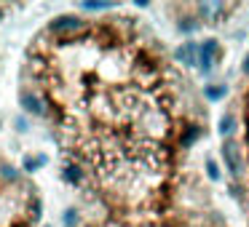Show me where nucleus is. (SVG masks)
<instances>
[{
	"mask_svg": "<svg viewBox=\"0 0 249 227\" xmlns=\"http://www.w3.org/2000/svg\"><path fill=\"white\" fill-rule=\"evenodd\" d=\"M206 168H209V177H212V179H217V177H220V174H217V166H214L212 161L206 163Z\"/></svg>",
	"mask_w": 249,
	"mask_h": 227,
	"instance_id": "8",
	"label": "nucleus"
},
{
	"mask_svg": "<svg viewBox=\"0 0 249 227\" xmlns=\"http://www.w3.org/2000/svg\"><path fill=\"white\" fill-rule=\"evenodd\" d=\"M244 72H247V75H249V56H247V59H244Z\"/></svg>",
	"mask_w": 249,
	"mask_h": 227,
	"instance_id": "9",
	"label": "nucleus"
},
{
	"mask_svg": "<svg viewBox=\"0 0 249 227\" xmlns=\"http://www.w3.org/2000/svg\"><path fill=\"white\" fill-rule=\"evenodd\" d=\"M222 161H225V168L228 174H231L233 179H238L244 174V158H241V150H238V145L233 139H225L222 142Z\"/></svg>",
	"mask_w": 249,
	"mask_h": 227,
	"instance_id": "3",
	"label": "nucleus"
},
{
	"mask_svg": "<svg viewBox=\"0 0 249 227\" xmlns=\"http://www.w3.org/2000/svg\"><path fill=\"white\" fill-rule=\"evenodd\" d=\"M126 22L54 19L30 40L19 72V99L49 123L67 179L113 209L142 195L166 129L153 91L158 72Z\"/></svg>",
	"mask_w": 249,
	"mask_h": 227,
	"instance_id": "1",
	"label": "nucleus"
},
{
	"mask_svg": "<svg viewBox=\"0 0 249 227\" xmlns=\"http://www.w3.org/2000/svg\"><path fill=\"white\" fill-rule=\"evenodd\" d=\"M206 97H209V99H222V97H225V88H206Z\"/></svg>",
	"mask_w": 249,
	"mask_h": 227,
	"instance_id": "7",
	"label": "nucleus"
},
{
	"mask_svg": "<svg viewBox=\"0 0 249 227\" xmlns=\"http://www.w3.org/2000/svg\"><path fill=\"white\" fill-rule=\"evenodd\" d=\"M233 131H236V118H233V113H225L220 118V134L222 136H231Z\"/></svg>",
	"mask_w": 249,
	"mask_h": 227,
	"instance_id": "5",
	"label": "nucleus"
},
{
	"mask_svg": "<svg viewBox=\"0 0 249 227\" xmlns=\"http://www.w3.org/2000/svg\"><path fill=\"white\" fill-rule=\"evenodd\" d=\"M198 56H204V59H217L220 56V46H217V40H206V43L198 46Z\"/></svg>",
	"mask_w": 249,
	"mask_h": 227,
	"instance_id": "4",
	"label": "nucleus"
},
{
	"mask_svg": "<svg viewBox=\"0 0 249 227\" xmlns=\"http://www.w3.org/2000/svg\"><path fill=\"white\" fill-rule=\"evenodd\" d=\"M40 198L35 184L0 155V227H35Z\"/></svg>",
	"mask_w": 249,
	"mask_h": 227,
	"instance_id": "2",
	"label": "nucleus"
},
{
	"mask_svg": "<svg viewBox=\"0 0 249 227\" xmlns=\"http://www.w3.org/2000/svg\"><path fill=\"white\" fill-rule=\"evenodd\" d=\"M177 56H179L182 65H193V62H196V46L193 43H185L182 49L177 51Z\"/></svg>",
	"mask_w": 249,
	"mask_h": 227,
	"instance_id": "6",
	"label": "nucleus"
}]
</instances>
